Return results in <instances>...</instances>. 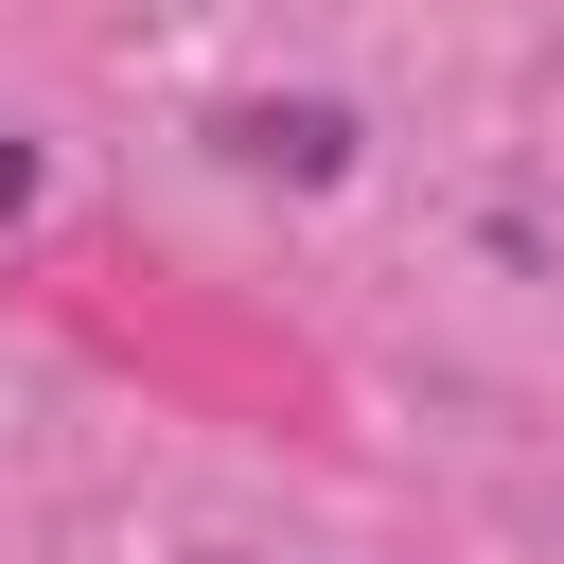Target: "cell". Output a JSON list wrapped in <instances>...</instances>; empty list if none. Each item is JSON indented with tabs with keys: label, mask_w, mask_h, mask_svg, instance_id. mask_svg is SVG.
I'll use <instances>...</instances> for the list:
<instances>
[{
	"label": "cell",
	"mask_w": 564,
	"mask_h": 564,
	"mask_svg": "<svg viewBox=\"0 0 564 564\" xmlns=\"http://www.w3.org/2000/svg\"><path fill=\"white\" fill-rule=\"evenodd\" d=\"M0 212H35V141L18 123H0Z\"/></svg>",
	"instance_id": "1"
}]
</instances>
